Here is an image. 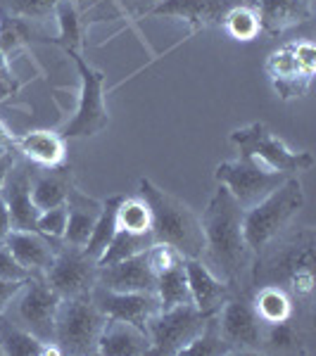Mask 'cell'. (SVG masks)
Returning <instances> with one entry per match:
<instances>
[{
    "instance_id": "1",
    "label": "cell",
    "mask_w": 316,
    "mask_h": 356,
    "mask_svg": "<svg viewBox=\"0 0 316 356\" xmlns=\"http://www.w3.org/2000/svg\"><path fill=\"white\" fill-rule=\"evenodd\" d=\"M245 209L223 186L212 193L200 223H203V259L231 290H250L252 257L243 231Z\"/></svg>"
},
{
    "instance_id": "2",
    "label": "cell",
    "mask_w": 316,
    "mask_h": 356,
    "mask_svg": "<svg viewBox=\"0 0 316 356\" xmlns=\"http://www.w3.org/2000/svg\"><path fill=\"white\" fill-rule=\"evenodd\" d=\"M314 247L316 231L312 226L295 228L290 233L283 231L252 261L250 290L260 288V285H278L290 295L292 304H295V316L297 304L307 314H312L316 288Z\"/></svg>"
},
{
    "instance_id": "3",
    "label": "cell",
    "mask_w": 316,
    "mask_h": 356,
    "mask_svg": "<svg viewBox=\"0 0 316 356\" xmlns=\"http://www.w3.org/2000/svg\"><path fill=\"white\" fill-rule=\"evenodd\" d=\"M138 188H141L138 195L150 207L155 243L171 245L183 259H200L205 247L203 223L191 209V204H186L164 188L155 186L150 178H141Z\"/></svg>"
},
{
    "instance_id": "4",
    "label": "cell",
    "mask_w": 316,
    "mask_h": 356,
    "mask_svg": "<svg viewBox=\"0 0 316 356\" xmlns=\"http://www.w3.org/2000/svg\"><path fill=\"white\" fill-rule=\"evenodd\" d=\"M304 207V191L297 176L285 178L262 202L245 209L243 231L252 257H257L271 240L278 238Z\"/></svg>"
},
{
    "instance_id": "5",
    "label": "cell",
    "mask_w": 316,
    "mask_h": 356,
    "mask_svg": "<svg viewBox=\"0 0 316 356\" xmlns=\"http://www.w3.org/2000/svg\"><path fill=\"white\" fill-rule=\"evenodd\" d=\"M107 316L95 307L90 295L60 300L55 316V340L60 354L86 356L97 354V340L105 328Z\"/></svg>"
},
{
    "instance_id": "6",
    "label": "cell",
    "mask_w": 316,
    "mask_h": 356,
    "mask_svg": "<svg viewBox=\"0 0 316 356\" xmlns=\"http://www.w3.org/2000/svg\"><path fill=\"white\" fill-rule=\"evenodd\" d=\"M228 140L238 147L240 157H250L271 171H281L285 176L307 174L314 166V154L309 150H290L281 138L271 134L267 124L255 122L243 129L231 131Z\"/></svg>"
},
{
    "instance_id": "7",
    "label": "cell",
    "mask_w": 316,
    "mask_h": 356,
    "mask_svg": "<svg viewBox=\"0 0 316 356\" xmlns=\"http://www.w3.org/2000/svg\"><path fill=\"white\" fill-rule=\"evenodd\" d=\"M69 60L74 62L81 79V88H79V102L74 117L65 124L60 136L65 140H77V138H93L100 131L110 126V114L105 105V74L97 72L84 60L81 53L69 50Z\"/></svg>"
},
{
    "instance_id": "8",
    "label": "cell",
    "mask_w": 316,
    "mask_h": 356,
    "mask_svg": "<svg viewBox=\"0 0 316 356\" xmlns=\"http://www.w3.org/2000/svg\"><path fill=\"white\" fill-rule=\"evenodd\" d=\"M57 307H60V297L48 288V283L43 278H29L5 309L3 318L29 330L38 340L53 344Z\"/></svg>"
},
{
    "instance_id": "9",
    "label": "cell",
    "mask_w": 316,
    "mask_h": 356,
    "mask_svg": "<svg viewBox=\"0 0 316 356\" xmlns=\"http://www.w3.org/2000/svg\"><path fill=\"white\" fill-rule=\"evenodd\" d=\"M210 316L214 314L200 312L195 304L159 309L145 325L148 337H150V354L179 356L183 352V347H188L198 337V332L205 328Z\"/></svg>"
},
{
    "instance_id": "10",
    "label": "cell",
    "mask_w": 316,
    "mask_h": 356,
    "mask_svg": "<svg viewBox=\"0 0 316 356\" xmlns=\"http://www.w3.org/2000/svg\"><path fill=\"white\" fill-rule=\"evenodd\" d=\"M214 178L219 186H223L233 195V200L243 209H250L257 202H262L267 195H271L290 176L267 169V166H262L250 157H238L233 162L216 164Z\"/></svg>"
},
{
    "instance_id": "11",
    "label": "cell",
    "mask_w": 316,
    "mask_h": 356,
    "mask_svg": "<svg viewBox=\"0 0 316 356\" xmlns=\"http://www.w3.org/2000/svg\"><path fill=\"white\" fill-rule=\"evenodd\" d=\"M216 325L231 354H260L264 323L250 302V290H233L216 312Z\"/></svg>"
},
{
    "instance_id": "12",
    "label": "cell",
    "mask_w": 316,
    "mask_h": 356,
    "mask_svg": "<svg viewBox=\"0 0 316 356\" xmlns=\"http://www.w3.org/2000/svg\"><path fill=\"white\" fill-rule=\"evenodd\" d=\"M43 280L60 300L90 295L97 280V261L86 254L84 247L57 243L55 259L43 273Z\"/></svg>"
},
{
    "instance_id": "13",
    "label": "cell",
    "mask_w": 316,
    "mask_h": 356,
    "mask_svg": "<svg viewBox=\"0 0 316 356\" xmlns=\"http://www.w3.org/2000/svg\"><path fill=\"white\" fill-rule=\"evenodd\" d=\"M240 3H245V0H155L138 17H143V19L145 17L179 19L191 29L188 36H195L203 29L221 26L228 10Z\"/></svg>"
},
{
    "instance_id": "14",
    "label": "cell",
    "mask_w": 316,
    "mask_h": 356,
    "mask_svg": "<svg viewBox=\"0 0 316 356\" xmlns=\"http://www.w3.org/2000/svg\"><path fill=\"white\" fill-rule=\"evenodd\" d=\"M90 300L107 318L126 321V323H134L143 330H145L148 321L159 312V302L155 292H114L95 283L90 290Z\"/></svg>"
},
{
    "instance_id": "15",
    "label": "cell",
    "mask_w": 316,
    "mask_h": 356,
    "mask_svg": "<svg viewBox=\"0 0 316 356\" xmlns=\"http://www.w3.org/2000/svg\"><path fill=\"white\" fill-rule=\"evenodd\" d=\"M31 166L26 159L17 157L15 166L10 169L8 181H5L0 197L10 211V221L17 231H36V221L41 211L36 209L31 200Z\"/></svg>"
},
{
    "instance_id": "16",
    "label": "cell",
    "mask_w": 316,
    "mask_h": 356,
    "mask_svg": "<svg viewBox=\"0 0 316 356\" xmlns=\"http://www.w3.org/2000/svg\"><path fill=\"white\" fill-rule=\"evenodd\" d=\"M95 283L114 292H155L157 275L148 266L145 254H136L107 266H97Z\"/></svg>"
},
{
    "instance_id": "17",
    "label": "cell",
    "mask_w": 316,
    "mask_h": 356,
    "mask_svg": "<svg viewBox=\"0 0 316 356\" xmlns=\"http://www.w3.org/2000/svg\"><path fill=\"white\" fill-rule=\"evenodd\" d=\"M267 76L271 79L276 93L281 95V100H292V97L307 95L309 86H312V74H307L297 62L295 53H292V45L274 50L267 57Z\"/></svg>"
},
{
    "instance_id": "18",
    "label": "cell",
    "mask_w": 316,
    "mask_h": 356,
    "mask_svg": "<svg viewBox=\"0 0 316 356\" xmlns=\"http://www.w3.org/2000/svg\"><path fill=\"white\" fill-rule=\"evenodd\" d=\"M183 268H186L188 290H191V300L195 307L205 314L219 312V307L233 292L231 285L221 280L203 259H183Z\"/></svg>"
},
{
    "instance_id": "19",
    "label": "cell",
    "mask_w": 316,
    "mask_h": 356,
    "mask_svg": "<svg viewBox=\"0 0 316 356\" xmlns=\"http://www.w3.org/2000/svg\"><path fill=\"white\" fill-rule=\"evenodd\" d=\"M5 247L31 273V278H43V273L48 271V266L55 259L57 243L48 240L38 231H17V228H13L5 238Z\"/></svg>"
},
{
    "instance_id": "20",
    "label": "cell",
    "mask_w": 316,
    "mask_h": 356,
    "mask_svg": "<svg viewBox=\"0 0 316 356\" xmlns=\"http://www.w3.org/2000/svg\"><path fill=\"white\" fill-rule=\"evenodd\" d=\"M15 150L22 159L38 169H55L67 164V140L60 131L36 129L15 138Z\"/></svg>"
},
{
    "instance_id": "21",
    "label": "cell",
    "mask_w": 316,
    "mask_h": 356,
    "mask_svg": "<svg viewBox=\"0 0 316 356\" xmlns=\"http://www.w3.org/2000/svg\"><path fill=\"white\" fill-rule=\"evenodd\" d=\"M97 354L102 356H145L150 354L148 330L126 321L107 318L97 340Z\"/></svg>"
},
{
    "instance_id": "22",
    "label": "cell",
    "mask_w": 316,
    "mask_h": 356,
    "mask_svg": "<svg viewBox=\"0 0 316 356\" xmlns=\"http://www.w3.org/2000/svg\"><path fill=\"white\" fill-rule=\"evenodd\" d=\"M72 169L67 164L55 169H33L31 171V200L38 211L53 209V207L67 204L69 195L74 191Z\"/></svg>"
},
{
    "instance_id": "23",
    "label": "cell",
    "mask_w": 316,
    "mask_h": 356,
    "mask_svg": "<svg viewBox=\"0 0 316 356\" xmlns=\"http://www.w3.org/2000/svg\"><path fill=\"white\" fill-rule=\"evenodd\" d=\"M250 3L257 10L262 31L269 36H278L312 17V5L304 0H250Z\"/></svg>"
},
{
    "instance_id": "24",
    "label": "cell",
    "mask_w": 316,
    "mask_h": 356,
    "mask_svg": "<svg viewBox=\"0 0 316 356\" xmlns=\"http://www.w3.org/2000/svg\"><path fill=\"white\" fill-rule=\"evenodd\" d=\"M100 200L88 197V195H84L81 191L74 188L67 200V231L62 243L72 247H86L90 231H93L97 221V214H100Z\"/></svg>"
},
{
    "instance_id": "25",
    "label": "cell",
    "mask_w": 316,
    "mask_h": 356,
    "mask_svg": "<svg viewBox=\"0 0 316 356\" xmlns=\"http://www.w3.org/2000/svg\"><path fill=\"white\" fill-rule=\"evenodd\" d=\"M309 340L312 337L307 328L295 323V318L264 325L262 354H312V349L307 347Z\"/></svg>"
},
{
    "instance_id": "26",
    "label": "cell",
    "mask_w": 316,
    "mask_h": 356,
    "mask_svg": "<svg viewBox=\"0 0 316 356\" xmlns=\"http://www.w3.org/2000/svg\"><path fill=\"white\" fill-rule=\"evenodd\" d=\"M250 302L264 325L283 323L295 318V304L290 295L278 285H260L250 290Z\"/></svg>"
},
{
    "instance_id": "27",
    "label": "cell",
    "mask_w": 316,
    "mask_h": 356,
    "mask_svg": "<svg viewBox=\"0 0 316 356\" xmlns=\"http://www.w3.org/2000/svg\"><path fill=\"white\" fill-rule=\"evenodd\" d=\"M0 352L3 356H57L60 349L0 316Z\"/></svg>"
},
{
    "instance_id": "28",
    "label": "cell",
    "mask_w": 316,
    "mask_h": 356,
    "mask_svg": "<svg viewBox=\"0 0 316 356\" xmlns=\"http://www.w3.org/2000/svg\"><path fill=\"white\" fill-rule=\"evenodd\" d=\"M81 10H79L77 0H60L55 5V19H57V38H50V43L60 45L65 53L74 50L81 53L84 45V24H81Z\"/></svg>"
},
{
    "instance_id": "29",
    "label": "cell",
    "mask_w": 316,
    "mask_h": 356,
    "mask_svg": "<svg viewBox=\"0 0 316 356\" xmlns=\"http://www.w3.org/2000/svg\"><path fill=\"white\" fill-rule=\"evenodd\" d=\"M124 195H112V197L102 200V207H100V214H97V221L90 231V238L86 243V254L90 259H100L102 252L107 250V245L112 243L114 233H117V204L122 202Z\"/></svg>"
},
{
    "instance_id": "30",
    "label": "cell",
    "mask_w": 316,
    "mask_h": 356,
    "mask_svg": "<svg viewBox=\"0 0 316 356\" xmlns=\"http://www.w3.org/2000/svg\"><path fill=\"white\" fill-rule=\"evenodd\" d=\"M155 297H157V302H159V309H171V307H181V304H193L183 261L176 264V266L169 268V271H164L162 275H157Z\"/></svg>"
},
{
    "instance_id": "31",
    "label": "cell",
    "mask_w": 316,
    "mask_h": 356,
    "mask_svg": "<svg viewBox=\"0 0 316 356\" xmlns=\"http://www.w3.org/2000/svg\"><path fill=\"white\" fill-rule=\"evenodd\" d=\"M155 243L152 233H134V231H124V228H117L112 243L107 245V250L102 252V257L97 259V266H107V264L129 259V257L143 254Z\"/></svg>"
},
{
    "instance_id": "32",
    "label": "cell",
    "mask_w": 316,
    "mask_h": 356,
    "mask_svg": "<svg viewBox=\"0 0 316 356\" xmlns=\"http://www.w3.org/2000/svg\"><path fill=\"white\" fill-rule=\"evenodd\" d=\"M36 38L38 33L31 22L19 19V17H13L0 10V50H3V55L8 60L19 53V50H24Z\"/></svg>"
},
{
    "instance_id": "33",
    "label": "cell",
    "mask_w": 316,
    "mask_h": 356,
    "mask_svg": "<svg viewBox=\"0 0 316 356\" xmlns=\"http://www.w3.org/2000/svg\"><path fill=\"white\" fill-rule=\"evenodd\" d=\"M221 26L231 33L235 41H243V43L255 41L262 33L260 17H257V10L252 8V3H240L228 10Z\"/></svg>"
},
{
    "instance_id": "34",
    "label": "cell",
    "mask_w": 316,
    "mask_h": 356,
    "mask_svg": "<svg viewBox=\"0 0 316 356\" xmlns=\"http://www.w3.org/2000/svg\"><path fill=\"white\" fill-rule=\"evenodd\" d=\"M117 228L134 233H152V214L150 207L141 195L136 197H122V202L117 204Z\"/></svg>"
},
{
    "instance_id": "35",
    "label": "cell",
    "mask_w": 316,
    "mask_h": 356,
    "mask_svg": "<svg viewBox=\"0 0 316 356\" xmlns=\"http://www.w3.org/2000/svg\"><path fill=\"white\" fill-rule=\"evenodd\" d=\"M221 354H231L228 344L223 342L219 325H216V314L210 316L205 323V328L198 332V337L183 347V352L179 356H221Z\"/></svg>"
},
{
    "instance_id": "36",
    "label": "cell",
    "mask_w": 316,
    "mask_h": 356,
    "mask_svg": "<svg viewBox=\"0 0 316 356\" xmlns=\"http://www.w3.org/2000/svg\"><path fill=\"white\" fill-rule=\"evenodd\" d=\"M60 0H0V10L31 24H41L50 15H55V5Z\"/></svg>"
},
{
    "instance_id": "37",
    "label": "cell",
    "mask_w": 316,
    "mask_h": 356,
    "mask_svg": "<svg viewBox=\"0 0 316 356\" xmlns=\"http://www.w3.org/2000/svg\"><path fill=\"white\" fill-rule=\"evenodd\" d=\"M36 231L48 240H53V243H62L67 231V204L41 211L36 221Z\"/></svg>"
},
{
    "instance_id": "38",
    "label": "cell",
    "mask_w": 316,
    "mask_h": 356,
    "mask_svg": "<svg viewBox=\"0 0 316 356\" xmlns=\"http://www.w3.org/2000/svg\"><path fill=\"white\" fill-rule=\"evenodd\" d=\"M143 254H145L148 266H150V271L155 275H162L164 271H169V268H174L176 264L183 261V257L179 254V252L166 243H152L145 252H143Z\"/></svg>"
},
{
    "instance_id": "39",
    "label": "cell",
    "mask_w": 316,
    "mask_h": 356,
    "mask_svg": "<svg viewBox=\"0 0 316 356\" xmlns=\"http://www.w3.org/2000/svg\"><path fill=\"white\" fill-rule=\"evenodd\" d=\"M29 278H31V273L15 259L13 252L5 247V243L0 245V280H29Z\"/></svg>"
},
{
    "instance_id": "40",
    "label": "cell",
    "mask_w": 316,
    "mask_h": 356,
    "mask_svg": "<svg viewBox=\"0 0 316 356\" xmlns=\"http://www.w3.org/2000/svg\"><path fill=\"white\" fill-rule=\"evenodd\" d=\"M17 90H19V83H17L13 69H10V60L3 55V50H0V102H3L5 97L15 95Z\"/></svg>"
},
{
    "instance_id": "41",
    "label": "cell",
    "mask_w": 316,
    "mask_h": 356,
    "mask_svg": "<svg viewBox=\"0 0 316 356\" xmlns=\"http://www.w3.org/2000/svg\"><path fill=\"white\" fill-rule=\"evenodd\" d=\"M292 45V53H295L297 62L307 74H316V48L312 41H300V43H290Z\"/></svg>"
},
{
    "instance_id": "42",
    "label": "cell",
    "mask_w": 316,
    "mask_h": 356,
    "mask_svg": "<svg viewBox=\"0 0 316 356\" xmlns=\"http://www.w3.org/2000/svg\"><path fill=\"white\" fill-rule=\"evenodd\" d=\"M24 283L26 280H0V316L5 314V309L10 307V302L15 300V295Z\"/></svg>"
},
{
    "instance_id": "43",
    "label": "cell",
    "mask_w": 316,
    "mask_h": 356,
    "mask_svg": "<svg viewBox=\"0 0 316 356\" xmlns=\"http://www.w3.org/2000/svg\"><path fill=\"white\" fill-rule=\"evenodd\" d=\"M17 157H19V154H17L15 147H8V150H0V191H3L5 181H8V174H10V169L15 166Z\"/></svg>"
},
{
    "instance_id": "44",
    "label": "cell",
    "mask_w": 316,
    "mask_h": 356,
    "mask_svg": "<svg viewBox=\"0 0 316 356\" xmlns=\"http://www.w3.org/2000/svg\"><path fill=\"white\" fill-rule=\"evenodd\" d=\"M13 231V221H10V211L8 207H5L3 197H0V245L5 243V238H8V233Z\"/></svg>"
},
{
    "instance_id": "45",
    "label": "cell",
    "mask_w": 316,
    "mask_h": 356,
    "mask_svg": "<svg viewBox=\"0 0 316 356\" xmlns=\"http://www.w3.org/2000/svg\"><path fill=\"white\" fill-rule=\"evenodd\" d=\"M77 3H79V10L86 13L88 8H93V5H97V3H105V0H77Z\"/></svg>"
},
{
    "instance_id": "46",
    "label": "cell",
    "mask_w": 316,
    "mask_h": 356,
    "mask_svg": "<svg viewBox=\"0 0 316 356\" xmlns=\"http://www.w3.org/2000/svg\"><path fill=\"white\" fill-rule=\"evenodd\" d=\"M304 3H307V5H312V0H304Z\"/></svg>"
},
{
    "instance_id": "47",
    "label": "cell",
    "mask_w": 316,
    "mask_h": 356,
    "mask_svg": "<svg viewBox=\"0 0 316 356\" xmlns=\"http://www.w3.org/2000/svg\"><path fill=\"white\" fill-rule=\"evenodd\" d=\"M148 3H150V5H152V3H155V0H148Z\"/></svg>"
},
{
    "instance_id": "48",
    "label": "cell",
    "mask_w": 316,
    "mask_h": 356,
    "mask_svg": "<svg viewBox=\"0 0 316 356\" xmlns=\"http://www.w3.org/2000/svg\"><path fill=\"white\" fill-rule=\"evenodd\" d=\"M0 356H3V352H0Z\"/></svg>"
}]
</instances>
